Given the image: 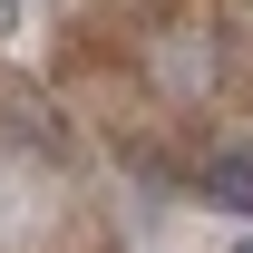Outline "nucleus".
I'll return each mask as SVG.
<instances>
[{
	"mask_svg": "<svg viewBox=\"0 0 253 253\" xmlns=\"http://www.w3.org/2000/svg\"><path fill=\"white\" fill-rule=\"evenodd\" d=\"M195 185H205V205H224V214H253V156H234V146H224V156H205V175H195Z\"/></svg>",
	"mask_w": 253,
	"mask_h": 253,
	"instance_id": "obj_1",
	"label": "nucleus"
},
{
	"mask_svg": "<svg viewBox=\"0 0 253 253\" xmlns=\"http://www.w3.org/2000/svg\"><path fill=\"white\" fill-rule=\"evenodd\" d=\"M234 253H253V234H244V244H234Z\"/></svg>",
	"mask_w": 253,
	"mask_h": 253,
	"instance_id": "obj_2",
	"label": "nucleus"
}]
</instances>
